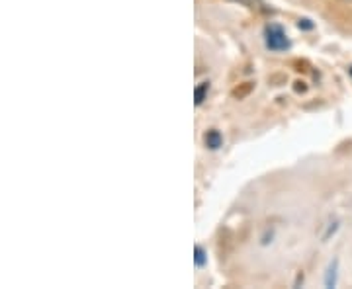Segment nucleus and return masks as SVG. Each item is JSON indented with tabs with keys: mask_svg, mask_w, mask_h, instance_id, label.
Wrapping results in <instances>:
<instances>
[{
	"mask_svg": "<svg viewBox=\"0 0 352 289\" xmlns=\"http://www.w3.org/2000/svg\"><path fill=\"white\" fill-rule=\"evenodd\" d=\"M264 39H266V47L270 51H286L289 47L288 36L278 24H270L264 27Z\"/></svg>",
	"mask_w": 352,
	"mask_h": 289,
	"instance_id": "obj_1",
	"label": "nucleus"
},
{
	"mask_svg": "<svg viewBox=\"0 0 352 289\" xmlns=\"http://www.w3.org/2000/svg\"><path fill=\"white\" fill-rule=\"evenodd\" d=\"M204 143H206V147H208L210 151H217V149L223 145V137H221V133H219L217 129H210V131L206 133V137H204Z\"/></svg>",
	"mask_w": 352,
	"mask_h": 289,
	"instance_id": "obj_2",
	"label": "nucleus"
},
{
	"mask_svg": "<svg viewBox=\"0 0 352 289\" xmlns=\"http://www.w3.org/2000/svg\"><path fill=\"white\" fill-rule=\"evenodd\" d=\"M337 268H339V262H337V260H333V262L329 264L327 276H325V286H327V288H335V286H337Z\"/></svg>",
	"mask_w": 352,
	"mask_h": 289,
	"instance_id": "obj_3",
	"label": "nucleus"
},
{
	"mask_svg": "<svg viewBox=\"0 0 352 289\" xmlns=\"http://www.w3.org/2000/svg\"><path fill=\"white\" fill-rule=\"evenodd\" d=\"M194 264L198 266V268H204V266L208 264V254H206V251L201 246L194 248Z\"/></svg>",
	"mask_w": 352,
	"mask_h": 289,
	"instance_id": "obj_4",
	"label": "nucleus"
},
{
	"mask_svg": "<svg viewBox=\"0 0 352 289\" xmlns=\"http://www.w3.org/2000/svg\"><path fill=\"white\" fill-rule=\"evenodd\" d=\"M208 90H210V84H208V82H201L200 86L196 89V92H194V98H196V106H200L201 102H204L206 94H208Z\"/></svg>",
	"mask_w": 352,
	"mask_h": 289,
	"instance_id": "obj_5",
	"label": "nucleus"
},
{
	"mask_svg": "<svg viewBox=\"0 0 352 289\" xmlns=\"http://www.w3.org/2000/svg\"><path fill=\"white\" fill-rule=\"evenodd\" d=\"M235 2H241V4H245L249 8H256V0H235Z\"/></svg>",
	"mask_w": 352,
	"mask_h": 289,
	"instance_id": "obj_6",
	"label": "nucleus"
},
{
	"mask_svg": "<svg viewBox=\"0 0 352 289\" xmlns=\"http://www.w3.org/2000/svg\"><path fill=\"white\" fill-rule=\"evenodd\" d=\"M300 27H305V30H311L314 24H309V20H300Z\"/></svg>",
	"mask_w": 352,
	"mask_h": 289,
	"instance_id": "obj_7",
	"label": "nucleus"
},
{
	"mask_svg": "<svg viewBox=\"0 0 352 289\" xmlns=\"http://www.w3.org/2000/svg\"><path fill=\"white\" fill-rule=\"evenodd\" d=\"M351 75H352V69H351Z\"/></svg>",
	"mask_w": 352,
	"mask_h": 289,
	"instance_id": "obj_8",
	"label": "nucleus"
}]
</instances>
